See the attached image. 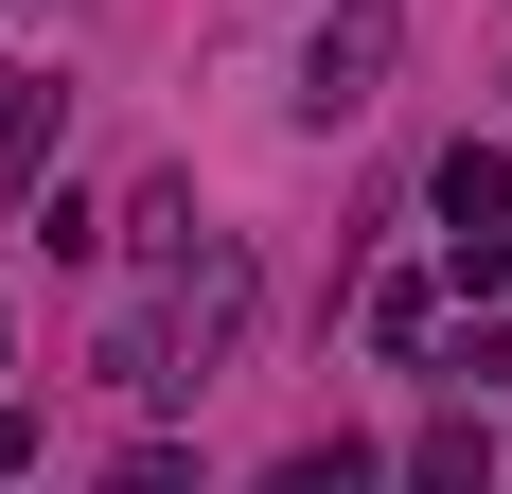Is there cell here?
Here are the masks:
<instances>
[{
	"instance_id": "6da1fadb",
	"label": "cell",
	"mask_w": 512,
	"mask_h": 494,
	"mask_svg": "<svg viewBox=\"0 0 512 494\" xmlns=\"http://www.w3.org/2000/svg\"><path fill=\"white\" fill-rule=\"evenodd\" d=\"M371 71H389V18H336V36L301 53V89H318V106H371Z\"/></svg>"
}]
</instances>
